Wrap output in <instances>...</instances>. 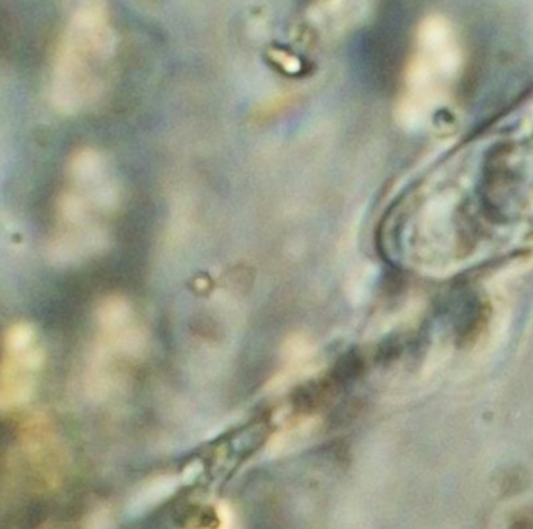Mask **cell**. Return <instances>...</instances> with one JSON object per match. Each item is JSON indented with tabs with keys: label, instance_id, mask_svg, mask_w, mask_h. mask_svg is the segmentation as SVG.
<instances>
[{
	"label": "cell",
	"instance_id": "cell-1",
	"mask_svg": "<svg viewBox=\"0 0 533 529\" xmlns=\"http://www.w3.org/2000/svg\"><path fill=\"white\" fill-rule=\"evenodd\" d=\"M179 484H180V480L174 475L153 478L136 490L134 499L130 501V511L134 514H140V512L151 509L158 503H162L163 499H168L170 493L179 488Z\"/></svg>",
	"mask_w": 533,
	"mask_h": 529
},
{
	"label": "cell",
	"instance_id": "cell-2",
	"mask_svg": "<svg viewBox=\"0 0 533 529\" xmlns=\"http://www.w3.org/2000/svg\"><path fill=\"white\" fill-rule=\"evenodd\" d=\"M200 470H202V464L197 463V461L189 464L188 467L185 469V473H183V481H193L194 478L199 476Z\"/></svg>",
	"mask_w": 533,
	"mask_h": 529
},
{
	"label": "cell",
	"instance_id": "cell-3",
	"mask_svg": "<svg viewBox=\"0 0 533 529\" xmlns=\"http://www.w3.org/2000/svg\"><path fill=\"white\" fill-rule=\"evenodd\" d=\"M511 529H533V524L530 520H518Z\"/></svg>",
	"mask_w": 533,
	"mask_h": 529
}]
</instances>
